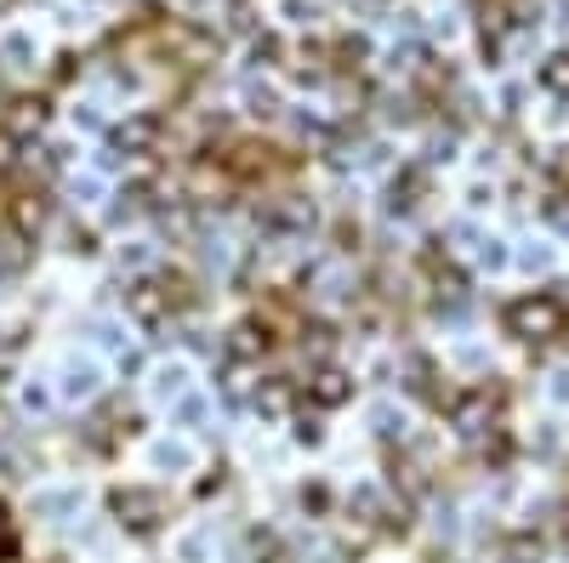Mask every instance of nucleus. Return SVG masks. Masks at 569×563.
Instances as JSON below:
<instances>
[{"instance_id": "f257e3e1", "label": "nucleus", "mask_w": 569, "mask_h": 563, "mask_svg": "<svg viewBox=\"0 0 569 563\" xmlns=\"http://www.w3.org/2000/svg\"><path fill=\"white\" fill-rule=\"evenodd\" d=\"M563 324H569V308L558 302V296H547V291H530V296H518V302H507V331L518 336V342H558L563 336Z\"/></svg>"}, {"instance_id": "f03ea898", "label": "nucleus", "mask_w": 569, "mask_h": 563, "mask_svg": "<svg viewBox=\"0 0 569 563\" xmlns=\"http://www.w3.org/2000/svg\"><path fill=\"white\" fill-rule=\"evenodd\" d=\"M450 428L461 439H479V444L490 433H501V388H472V393L450 399Z\"/></svg>"}, {"instance_id": "7ed1b4c3", "label": "nucleus", "mask_w": 569, "mask_h": 563, "mask_svg": "<svg viewBox=\"0 0 569 563\" xmlns=\"http://www.w3.org/2000/svg\"><path fill=\"white\" fill-rule=\"evenodd\" d=\"M188 296H182V285L177 279H137V285L126 291V308H131V319H142V324H160L166 313H177Z\"/></svg>"}, {"instance_id": "20e7f679", "label": "nucleus", "mask_w": 569, "mask_h": 563, "mask_svg": "<svg viewBox=\"0 0 569 563\" xmlns=\"http://www.w3.org/2000/svg\"><path fill=\"white\" fill-rule=\"evenodd\" d=\"M308 399H313L319 410H337V404H348V399H353V375H348V370H337V364L313 370V382H308Z\"/></svg>"}, {"instance_id": "39448f33", "label": "nucleus", "mask_w": 569, "mask_h": 563, "mask_svg": "<svg viewBox=\"0 0 569 563\" xmlns=\"http://www.w3.org/2000/svg\"><path fill=\"white\" fill-rule=\"evenodd\" d=\"M114 512H120L131 530H154L160 524V495L154 490H120L114 495Z\"/></svg>"}, {"instance_id": "423d86ee", "label": "nucleus", "mask_w": 569, "mask_h": 563, "mask_svg": "<svg viewBox=\"0 0 569 563\" xmlns=\"http://www.w3.org/2000/svg\"><path fill=\"white\" fill-rule=\"evenodd\" d=\"M257 353H268V331H257V324H233L228 359H257Z\"/></svg>"}, {"instance_id": "0eeeda50", "label": "nucleus", "mask_w": 569, "mask_h": 563, "mask_svg": "<svg viewBox=\"0 0 569 563\" xmlns=\"http://www.w3.org/2000/svg\"><path fill=\"white\" fill-rule=\"evenodd\" d=\"M154 137H160V125H154V120H131V125H120V131H114V149L142 154V149L154 143Z\"/></svg>"}, {"instance_id": "6e6552de", "label": "nucleus", "mask_w": 569, "mask_h": 563, "mask_svg": "<svg viewBox=\"0 0 569 563\" xmlns=\"http://www.w3.org/2000/svg\"><path fill=\"white\" fill-rule=\"evenodd\" d=\"M257 410H262V415H284V410H291V382H284V375L262 382V388H257Z\"/></svg>"}, {"instance_id": "1a4fd4ad", "label": "nucleus", "mask_w": 569, "mask_h": 563, "mask_svg": "<svg viewBox=\"0 0 569 563\" xmlns=\"http://www.w3.org/2000/svg\"><path fill=\"white\" fill-rule=\"evenodd\" d=\"M421 188H427V171L410 165L405 177H393V200H388V205H393V211H410V205L421 200Z\"/></svg>"}, {"instance_id": "9d476101", "label": "nucleus", "mask_w": 569, "mask_h": 563, "mask_svg": "<svg viewBox=\"0 0 569 563\" xmlns=\"http://www.w3.org/2000/svg\"><path fill=\"white\" fill-rule=\"evenodd\" d=\"M541 86L558 91V98H569V52H552V58L541 63Z\"/></svg>"}, {"instance_id": "9b49d317", "label": "nucleus", "mask_w": 569, "mask_h": 563, "mask_svg": "<svg viewBox=\"0 0 569 563\" xmlns=\"http://www.w3.org/2000/svg\"><path fill=\"white\" fill-rule=\"evenodd\" d=\"M18 552V535H12V524H7V501H0V563H7Z\"/></svg>"}]
</instances>
